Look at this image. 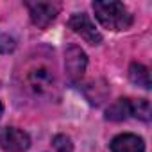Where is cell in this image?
<instances>
[{"label":"cell","mask_w":152,"mask_h":152,"mask_svg":"<svg viewBox=\"0 0 152 152\" xmlns=\"http://www.w3.org/2000/svg\"><path fill=\"white\" fill-rule=\"evenodd\" d=\"M129 79L134 84H138V86H141L145 90L150 88V73H148V68L143 66V64H140V63H132L131 64V68H129Z\"/></svg>","instance_id":"9"},{"label":"cell","mask_w":152,"mask_h":152,"mask_svg":"<svg viewBox=\"0 0 152 152\" xmlns=\"http://www.w3.org/2000/svg\"><path fill=\"white\" fill-rule=\"evenodd\" d=\"M127 116H131V99H118L106 111V118L113 122H122Z\"/></svg>","instance_id":"8"},{"label":"cell","mask_w":152,"mask_h":152,"mask_svg":"<svg viewBox=\"0 0 152 152\" xmlns=\"http://www.w3.org/2000/svg\"><path fill=\"white\" fill-rule=\"evenodd\" d=\"M52 145H54L56 152H72V150H73L72 140H70L68 136H64V134L56 136V138H54V141H52Z\"/></svg>","instance_id":"11"},{"label":"cell","mask_w":152,"mask_h":152,"mask_svg":"<svg viewBox=\"0 0 152 152\" xmlns=\"http://www.w3.org/2000/svg\"><path fill=\"white\" fill-rule=\"evenodd\" d=\"M15 47H16L15 38H11V36H7V34H0V54L13 52Z\"/></svg>","instance_id":"12"},{"label":"cell","mask_w":152,"mask_h":152,"mask_svg":"<svg viewBox=\"0 0 152 152\" xmlns=\"http://www.w3.org/2000/svg\"><path fill=\"white\" fill-rule=\"evenodd\" d=\"M97 20L109 31H124L132 25V15L122 2H93Z\"/></svg>","instance_id":"1"},{"label":"cell","mask_w":152,"mask_h":152,"mask_svg":"<svg viewBox=\"0 0 152 152\" xmlns=\"http://www.w3.org/2000/svg\"><path fill=\"white\" fill-rule=\"evenodd\" d=\"M54 84H56L54 73L47 66H36V68H32L27 73V88L34 95L43 97V95L50 93L52 88H54Z\"/></svg>","instance_id":"2"},{"label":"cell","mask_w":152,"mask_h":152,"mask_svg":"<svg viewBox=\"0 0 152 152\" xmlns=\"http://www.w3.org/2000/svg\"><path fill=\"white\" fill-rule=\"evenodd\" d=\"M0 147L6 152H25L31 147V138L22 129L7 127L0 134Z\"/></svg>","instance_id":"5"},{"label":"cell","mask_w":152,"mask_h":152,"mask_svg":"<svg viewBox=\"0 0 152 152\" xmlns=\"http://www.w3.org/2000/svg\"><path fill=\"white\" fill-rule=\"evenodd\" d=\"M2 115H4V106L0 104V118H2Z\"/></svg>","instance_id":"13"},{"label":"cell","mask_w":152,"mask_h":152,"mask_svg":"<svg viewBox=\"0 0 152 152\" xmlns=\"http://www.w3.org/2000/svg\"><path fill=\"white\" fill-rule=\"evenodd\" d=\"M111 152H145V143L136 134H118L111 141Z\"/></svg>","instance_id":"7"},{"label":"cell","mask_w":152,"mask_h":152,"mask_svg":"<svg viewBox=\"0 0 152 152\" xmlns=\"http://www.w3.org/2000/svg\"><path fill=\"white\" fill-rule=\"evenodd\" d=\"M27 7L32 23L38 27H47L59 13V4L56 2H27Z\"/></svg>","instance_id":"6"},{"label":"cell","mask_w":152,"mask_h":152,"mask_svg":"<svg viewBox=\"0 0 152 152\" xmlns=\"http://www.w3.org/2000/svg\"><path fill=\"white\" fill-rule=\"evenodd\" d=\"M150 102L147 99H138V100H131V116L140 118L143 122L150 120Z\"/></svg>","instance_id":"10"},{"label":"cell","mask_w":152,"mask_h":152,"mask_svg":"<svg viewBox=\"0 0 152 152\" xmlns=\"http://www.w3.org/2000/svg\"><path fill=\"white\" fill-rule=\"evenodd\" d=\"M70 29L75 32V34H79L83 39H86L90 45H100L102 43V34L95 29V25L91 23V20L81 13V15H73L68 22Z\"/></svg>","instance_id":"4"},{"label":"cell","mask_w":152,"mask_h":152,"mask_svg":"<svg viewBox=\"0 0 152 152\" xmlns=\"http://www.w3.org/2000/svg\"><path fill=\"white\" fill-rule=\"evenodd\" d=\"M88 66V57L84 54V50H81L77 45H70L64 52V68L66 73L70 75V79L77 81L83 77V73L86 72Z\"/></svg>","instance_id":"3"}]
</instances>
